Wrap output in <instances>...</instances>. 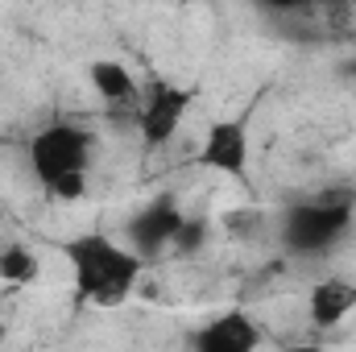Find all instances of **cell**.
Segmentation results:
<instances>
[{
    "mask_svg": "<svg viewBox=\"0 0 356 352\" xmlns=\"http://www.w3.org/2000/svg\"><path fill=\"white\" fill-rule=\"evenodd\" d=\"M63 253L75 273V290L95 307L129 303V294L141 286V273H145V262L129 245L112 241L108 232H79L63 245Z\"/></svg>",
    "mask_w": 356,
    "mask_h": 352,
    "instance_id": "1",
    "label": "cell"
},
{
    "mask_svg": "<svg viewBox=\"0 0 356 352\" xmlns=\"http://www.w3.org/2000/svg\"><path fill=\"white\" fill-rule=\"evenodd\" d=\"M353 211H356V191L353 186H336V191H319L302 203H290L282 211L277 224V241L286 253L298 257H323L332 253L344 232L353 228Z\"/></svg>",
    "mask_w": 356,
    "mask_h": 352,
    "instance_id": "2",
    "label": "cell"
},
{
    "mask_svg": "<svg viewBox=\"0 0 356 352\" xmlns=\"http://www.w3.org/2000/svg\"><path fill=\"white\" fill-rule=\"evenodd\" d=\"M25 154H29V170H33V178H38L46 191H54L63 178L91 175L95 137H91L83 125H67V120H58V125L38 129V133L29 137Z\"/></svg>",
    "mask_w": 356,
    "mask_h": 352,
    "instance_id": "3",
    "label": "cell"
},
{
    "mask_svg": "<svg viewBox=\"0 0 356 352\" xmlns=\"http://www.w3.org/2000/svg\"><path fill=\"white\" fill-rule=\"evenodd\" d=\"M191 99H195V95L186 88L166 83V79H154V83L141 88L137 108H133V120H137V133L145 137L149 150H162V145L178 133V125H182L186 112H191Z\"/></svg>",
    "mask_w": 356,
    "mask_h": 352,
    "instance_id": "4",
    "label": "cell"
},
{
    "mask_svg": "<svg viewBox=\"0 0 356 352\" xmlns=\"http://www.w3.org/2000/svg\"><path fill=\"white\" fill-rule=\"evenodd\" d=\"M182 224H186L182 207L162 195V199L145 203V207L129 220V249H133L141 262H154V257H162V253L175 249V237L182 232Z\"/></svg>",
    "mask_w": 356,
    "mask_h": 352,
    "instance_id": "5",
    "label": "cell"
},
{
    "mask_svg": "<svg viewBox=\"0 0 356 352\" xmlns=\"http://www.w3.org/2000/svg\"><path fill=\"white\" fill-rule=\"evenodd\" d=\"M257 349H261V323L241 307L207 319L191 340V352H257Z\"/></svg>",
    "mask_w": 356,
    "mask_h": 352,
    "instance_id": "6",
    "label": "cell"
},
{
    "mask_svg": "<svg viewBox=\"0 0 356 352\" xmlns=\"http://www.w3.org/2000/svg\"><path fill=\"white\" fill-rule=\"evenodd\" d=\"M199 162L216 175L245 178V170H249V133H245V125L241 120H216L203 133Z\"/></svg>",
    "mask_w": 356,
    "mask_h": 352,
    "instance_id": "7",
    "label": "cell"
},
{
    "mask_svg": "<svg viewBox=\"0 0 356 352\" xmlns=\"http://www.w3.org/2000/svg\"><path fill=\"white\" fill-rule=\"evenodd\" d=\"M356 311V282L353 278H319L307 294V319L319 332L340 328Z\"/></svg>",
    "mask_w": 356,
    "mask_h": 352,
    "instance_id": "8",
    "label": "cell"
},
{
    "mask_svg": "<svg viewBox=\"0 0 356 352\" xmlns=\"http://www.w3.org/2000/svg\"><path fill=\"white\" fill-rule=\"evenodd\" d=\"M88 83L108 108H137L141 83H137L133 71H129L124 63H116V58H95L88 67Z\"/></svg>",
    "mask_w": 356,
    "mask_h": 352,
    "instance_id": "9",
    "label": "cell"
},
{
    "mask_svg": "<svg viewBox=\"0 0 356 352\" xmlns=\"http://www.w3.org/2000/svg\"><path fill=\"white\" fill-rule=\"evenodd\" d=\"M38 273H42V262L29 245H17V241L0 245V278L8 286H29V282H38Z\"/></svg>",
    "mask_w": 356,
    "mask_h": 352,
    "instance_id": "10",
    "label": "cell"
},
{
    "mask_svg": "<svg viewBox=\"0 0 356 352\" xmlns=\"http://www.w3.org/2000/svg\"><path fill=\"white\" fill-rule=\"evenodd\" d=\"M203 241H207V220H186L182 224V232L175 237V249L178 257H191V253H199L203 249Z\"/></svg>",
    "mask_w": 356,
    "mask_h": 352,
    "instance_id": "11",
    "label": "cell"
},
{
    "mask_svg": "<svg viewBox=\"0 0 356 352\" xmlns=\"http://www.w3.org/2000/svg\"><path fill=\"white\" fill-rule=\"evenodd\" d=\"M282 352H327L323 344H290V349H282Z\"/></svg>",
    "mask_w": 356,
    "mask_h": 352,
    "instance_id": "12",
    "label": "cell"
}]
</instances>
